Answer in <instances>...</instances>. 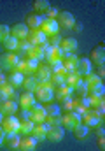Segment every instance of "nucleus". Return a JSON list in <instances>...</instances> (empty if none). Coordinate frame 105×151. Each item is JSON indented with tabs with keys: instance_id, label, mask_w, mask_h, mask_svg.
I'll use <instances>...</instances> for the list:
<instances>
[{
	"instance_id": "obj_15",
	"label": "nucleus",
	"mask_w": 105,
	"mask_h": 151,
	"mask_svg": "<svg viewBox=\"0 0 105 151\" xmlns=\"http://www.w3.org/2000/svg\"><path fill=\"white\" fill-rule=\"evenodd\" d=\"M61 63H63V69L67 70V74H70L72 70H75V69H77L79 56H77L75 53H65V56H63Z\"/></svg>"
},
{
	"instance_id": "obj_16",
	"label": "nucleus",
	"mask_w": 105,
	"mask_h": 151,
	"mask_svg": "<svg viewBox=\"0 0 105 151\" xmlns=\"http://www.w3.org/2000/svg\"><path fill=\"white\" fill-rule=\"evenodd\" d=\"M18 109H19L18 102H14L11 99L0 102V113H2V116H14V114L18 113Z\"/></svg>"
},
{
	"instance_id": "obj_9",
	"label": "nucleus",
	"mask_w": 105,
	"mask_h": 151,
	"mask_svg": "<svg viewBox=\"0 0 105 151\" xmlns=\"http://www.w3.org/2000/svg\"><path fill=\"white\" fill-rule=\"evenodd\" d=\"M72 97H74V90L69 88L67 84H60V86L54 88V99L58 100V104L69 100V99H72Z\"/></svg>"
},
{
	"instance_id": "obj_8",
	"label": "nucleus",
	"mask_w": 105,
	"mask_h": 151,
	"mask_svg": "<svg viewBox=\"0 0 105 151\" xmlns=\"http://www.w3.org/2000/svg\"><path fill=\"white\" fill-rule=\"evenodd\" d=\"M0 127L4 128V132H5V134L18 132V128H19V119H18L16 116H4V119H2V123H0Z\"/></svg>"
},
{
	"instance_id": "obj_46",
	"label": "nucleus",
	"mask_w": 105,
	"mask_h": 151,
	"mask_svg": "<svg viewBox=\"0 0 105 151\" xmlns=\"http://www.w3.org/2000/svg\"><path fill=\"white\" fill-rule=\"evenodd\" d=\"M95 74L98 76V77H102L104 79V76H105V69H104V65H96V72Z\"/></svg>"
},
{
	"instance_id": "obj_1",
	"label": "nucleus",
	"mask_w": 105,
	"mask_h": 151,
	"mask_svg": "<svg viewBox=\"0 0 105 151\" xmlns=\"http://www.w3.org/2000/svg\"><path fill=\"white\" fill-rule=\"evenodd\" d=\"M81 123H84L86 127H96L104 123V114H100L96 109H88L84 114H81Z\"/></svg>"
},
{
	"instance_id": "obj_36",
	"label": "nucleus",
	"mask_w": 105,
	"mask_h": 151,
	"mask_svg": "<svg viewBox=\"0 0 105 151\" xmlns=\"http://www.w3.org/2000/svg\"><path fill=\"white\" fill-rule=\"evenodd\" d=\"M104 95H105L104 83H102V84H98V86H93V88H89V90H88V97H104Z\"/></svg>"
},
{
	"instance_id": "obj_29",
	"label": "nucleus",
	"mask_w": 105,
	"mask_h": 151,
	"mask_svg": "<svg viewBox=\"0 0 105 151\" xmlns=\"http://www.w3.org/2000/svg\"><path fill=\"white\" fill-rule=\"evenodd\" d=\"M14 91H16V88H14L12 84H9V83H5V84H2V86H0V102H4V100H7V99H11Z\"/></svg>"
},
{
	"instance_id": "obj_34",
	"label": "nucleus",
	"mask_w": 105,
	"mask_h": 151,
	"mask_svg": "<svg viewBox=\"0 0 105 151\" xmlns=\"http://www.w3.org/2000/svg\"><path fill=\"white\" fill-rule=\"evenodd\" d=\"M21 86H23L26 91H32V93H34L35 88H37V79H35V76H25Z\"/></svg>"
},
{
	"instance_id": "obj_39",
	"label": "nucleus",
	"mask_w": 105,
	"mask_h": 151,
	"mask_svg": "<svg viewBox=\"0 0 105 151\" xmlns=\"http://www.w3.org/2000/svg\"><path fill=\"white\" fill-rule=\"evenodd\" d=\"M60 109H61V113H70V111H74V97L69 99V100H65V102H61V104H60Z\"/></svg>"
},
{
	"instance_id": "obj_5",
	"label": "nucleus",
	"mask_w": 105,
	"mask_h": 151,
	"mask_svg": "<svg viewBox=\"0 0 105 151\" xmlns=\"http://www.w3.org/2000/svg\"><path fill=\"white\" fill-rule=\"evenodd\" d=\"M56 23H58L60 28H72L74 23H75V18L69 11H60L58 16H56Z\"/></svg>"
},
{
	"instance_id": "obj_19",
	"label": "nucleus",
	"mask_w": 105,
	"mask_h": 151,
	"mask_svg": "<svg viewBox=\"0 0 105 151\" xmlns=\"http://www.w3.org/2000/svg\"><path fill=\"white\" fill-rule=\"evenodd\" d=\"M77 47H79L77 39H74V37H63L61 42H60V49H61L63 53H75Z\"/></svg>"
},
{
	"instance_id": "obj_27",
	"label": "nucleus",
	"mask_w": 105,
	"mask_h": 151,
	"mask_svg": "<svg viewBox=\"0 0 105 151\" xmlns=\"http://www.w3.org/2000/svg\"><path fill=\"white\" fill-rule=\"evenodd\" d=\"M82 81L86 83L88 90H89V88H93V86H98V84H102V83H104V79H102V77H98V76L95 74V72L82 76Z\"/></svg>"
},
{
	"instance_id": "obj_12",
	"label": "nucleus",
	"mask_w": 105,
	"mask_h": 151,
	"mask_svg": "<svg viewBox=\"0 0 105 151\" xmlns=\"http://www.w3.org/2000/svg\"><path fill=\"white\" fill-rule=\"evenodd\" d=\"M65 137V128L61 127V125H53V127H49L47 128V141H51V142H60L61 139Z\"/></svg>"
},
{
	"instance_id": "obj_3",
	"label": "nucleus",
	"mask_w": 105,
	"mask_h": 151,
	"mask_svg": "<svg viewBox=\"0 0 105 151\" xmlns=\"http://www.w3.org/2000/svg\"><path fill=\"white\" fill-rule=\"evenodd\" d=\"M79 123H81V114L74 113V111L61 114V127L65 130H74Z\"/></svg>"
},
{
	"instance_id": "obj_50",
	"label": "nucleus",
	"mask_w": 105,
	"mask_h": 151,
	"mask_svg": "<svg viewBox=\"0 0 105 151\" xmlns=\"http://www.w3.org/2000/svg\"><path fill=\"white\" fill-rule=\"evenodd\" d=\"M5 83H7V76H4L2 72H0V86H2V84H5Z\"/></svg>"
},
{
	"instance_id": "obj_35",
	"label": "nucleus",
	"mask_w": 105,
	"mask_h": 151,
	"mask_svg": "<svg viewBox=\"0 0 105 151\" xmlns=\"http://www.w3.org/2000/svg\"><path fill=\"white\" fill-rule=\"evenodd\" d=\"M16 44H18V40L12 39V37H7L5 40H2V47L5 51H9V53H14L16 51Z\"/></svg>"
},
{
	"instance_id": "obj_43",
	"label": "nucleus",
	"mask_w": 105,
	"mask_h": 151,
	"mask_svg": "<svg viewBox=\"0 0 105 151\" xmlns=\"http://www.w3.org/2000/svg\"><path fill=\"white\" fill-rule=\"evenodd\" d=\"M58 12H60V9H56V7H49V11L44 14V18H47V19H56Z\"/></svg>"
},
{
	"instance_id": "obj_31",
	"label": "nucleus",
	"mask_w": 105,
	"mask_h": 151,
	"mask_svg": "<svg viewBox=\"0 0 105 151\" xmlns=\"http://www.w3.org/2000/svg\"><path fill=\"white\" fill-rule=\"evenodd\" d=\"M30 47H32V44H30L26 39H21V40H18V44H16V51H14V53L21 58L23 55H26V53H28V49H30Z\"/></svg>"
},
{
	"instance_id": "obj_28",
	"label": "nucleus",
	"mask_w": 105,
	"mask_h": 151,
	"mask_svg": "<svg viewBox=\"0 0 105 151\" xmlns=\"http://www.w3.org/2000/svg\"><path fill=\"white\" fill-rule=\"evenodd\" d=\"M49 7H51V4H49L47 0H35L34 2V9L37 11V12H35L37 16H44V14L49 11Z\"/></svg>"
},
{
	"instance_id": "obj_30",
	"label": "nucleus",
	"mask_w": 105,
	"mask_h": 151,
	"mask_svg": "<svg viewBox=\"0 0 105 151\" xmlns=\"http://www.w3.org/2000/svg\"><path fill=\"white\" fill-rule=\"evenodd\" d=\"M44 111H46V116H61V109L58 102H47L44 106Z\"/></svg>"
},
{
	"instance_id": "obj_47",
	"label": "nucleus",
	"mask_w": 105,
	"mask_h": 151,
	"mask_svg": "<svg viewBox=\"0 0 105 151\" xmlns=\"http://www.w3.org/2000/svg\"><path fill=\"white\" fill-rule=\"evenodd\" d=\"M72 28H74V30H75L77 34H79V32H82V23L75 19V23H74V27H72Z\"/></svg>"
},
{
	"instance_id": "obj_22",
	"label": "nucleus",
	"mask_w": 105,
	"mask_h": 151,
	"mask_svg": "<svg viewBox=\"0 0 105 151\" xmlns=\"http://www.w3.org/2000/svg\"><path fill=\"white\" fill-rule=\"evenodd\" d=\"M51 74H53V72H51V67H49L47 63H39L37 69H35V72H34L37 81H40V79H49Z\"/></svg>"
},
{
	"instance_id": "obj_48",
	"label": "nucleus",
	"mask_w": 105,
	"mask_h": 151,
	"mask_svg": "<svg viewBox=\"0 0 105 151\" xmlns=\"http://www.w3.org/2000/svg\"><path fill=\"white\" fill-rule=\"evenodd\" d=\"M98 148L104 151V148H105V137H98Z\"/></svg>"
},
{
	"instance_id": "obj_45",
	"label": "nucleus",
	"mask_w": 105,
	"mask_h": 151,
	"mask_svg": "<svg viewBox=\"0 0 105 151\" xmlns=\"http://www.w3.org/2000/svg\"><path fill=\"white\" fill-rule=\"evenodd\" d=\"M96 135H98V137H105V128H104V123L96 125Z\"/></svg>"
},
{
	"instance_id": "obj_33",
	"label": "nucleus",
	"mask_w": 105,
	"mask_h": 151,
	"mask_svg": "<svg viewBox=\"0 0 105 151\" xmlns=\"http://www.w3.org/2000/svg\"><path fill=\"white\" fill-rule=\"evenodd\" d=\"M23 79H25V76L19 74V72H11V74L7 76V83H9V84H12L14 88L21 86V84H23Z\"/></svg>"
},
{
	"instance_id": "obj_18",
	"label": "nucleus",
	"mask_w": 105,
	"mask_h": 151,
	"mask_svg": "<svg viewBox=\"0 0 105 151\" xmlns=\"http://www.w3.org/2000/svg\"><path fill=\"white\" fill-rule=\"evenodd\" d=\"M47 125L46 123H35L34 128H32V137H34L35 141L39 142V141H46V137H47Z\"/></svg>"
},
{
	"instance_id": "obj_2",
	"label": "nucleus",
	"mask_w": 105,
	"mask_h": 151,
	"mask_svg": "<svg viewBox=\"0 0 105 151\" xmlns=\"http://www.w3.org/2000/svg\"><path fill=\"white\" fill-rule=\"evenodd\" d=\"M19 56L16 55V53H9V51H5V53H0V69H4V70H12L18 63H19Z\"/></svg>"
},
{
	"instance_id": "obj_37",
	"label": "nucleus",
	"mask_w": 105,
	"mask_h": 151,
	"mask_svg": "<svg viewBox=\"0 0 105 151\" xmlns=\"http://www.w3.org/2000/svg\"><path fill=\"white\" fill-rule=\"evenodd\" d=\"M81 81H82V77H81V76H75V74H70V76L65 77V84H67L69 88H72V90H74Z\"/></svg>"
},
{
	"instance_id": "obj_13",
	"label": "nucleus",
	"mask_w": 105,
	"mask_h": 151,
	"mask_svg": "<svg viewBox=\"0 0 105 151\" xmlns=\"http://www.w3.org/2000/svg\"><path fill=\"white\" fill-rule=\"evenodd\" d=\"M30 119H32L34 123H44V119H46V111H44V106H42V104L35 102L34 106L30 107Z\"/></svg>"
},
{
	"instance_id": "obj_32",
	"label": "nucleus",
	"mask_w": 105,
	"mask_h": 151,
	"mask_svg": "<svg viewBox=\"0 0 105 151\" xmlns=\"http://www.w3.org/2000/svg\"><path fill=\"white\" fill-rule=\"evenodd\" d=\"M34 121L32 119H25V121H19V128H18V134L19 135H30L32 134V128H34Z\"/></svg>"
},
{
	"instance_id": "obj_44",
	"label": "nucleus",
	"mask_w": 105,
	"mask_h": 151,
	"mask_svg": "<svg viewBox=\"0 0 105 151\" xmlns=\"http://www.w3.org/2000/svg\"><path fill=\"white\" fill-rule=\"evenodd\" d=\"M7 37H11V34H9V27H7V25H0V42L5 40Z\"/></svg>"
},
{
	"instance_id": "obj_49",
	"label": "nucleus",
	"mask_w": 105,
	"mask_h": 151,
	"mask_svg": "<svg viewBox=\"0 0 105 151\" xmlns=\"http://www.w3.org/2000/svg\"><path fill=\"white\" fill-rule=\"evenodd\" d=\"M4 137H5V132H4V128L0 127V146L4 144Z\"/></svg>"
},
{
	"instance_id": "obj_10",
	"label": "nucleus",
	"mask_w": 105,
	"mask_h": 151,
	"mask_svg": "<svg viewBox=\"0 0 105 151\" xmlns=\"http://www.w3.org/2000/svg\"><path fill=\"white\" fill-rule=\"evenodd\" d=\"M26 40H28L32 46H39V44H46V42H47V35H46L40 28H35V30H28Z\"/></svg>"
},
{
	"instance_id": "obj_23",
	"label": "nucleus",
	"mask_w": 105,
	"mask_h": 151,
	"mask_svg": "<svg viewBox=\"0 0 105 151\" xmlns=\"http://www.w3.org/2000/svg\"><path fill=\"white\" fill-rule=\"evenodd\" d=\"M19 134L18 132H12V134H5L4 137V144L9 148V150H18L19 148Z\"/></svg>"
},
{
	"instance_id": "obj_11",
	"label": "nucleus",
	"mask_w": 105,
	"mask_h": 151,
	"mask_svg": "<svg viewBox=\"0 0 105 151\" xmlns=\"http://www.w3.org/2000/svg\"><path fill=\"white\" fill-rule=\"evenodd\" d=\"M89 62L93 65H104L105 63V46L98 44L91 53H89Z\"/></svg>"
},
{
	"instance_id": "obj_52",
	"label": "nucleus",
	"mask_w": 105,
	"mask_h": 151,
	"mask_svg": "<svg viewBox=\"0 0 105 151\" xmlns=\"http://www.w3.org/2000/svg\"><path fill=\"white\" fill-rule=\"evenodd\" d=\"M0 72H2V69H0Z\"/></svg>"
},
{
	"instance_id": "obj_26",
	"label": "nucleus",
	"mask_w": 105,
	"mask_h": 151,
	"mask_svg": "<svg viewBox=\"0 0 105 151\" xmlns=\"http://www.w3.org/2000/svg\"><path fill=\"white\" fill-rule=\"evenodd\" d=\"M40 21H42V18L40 16H37V14H26V18H25V25H26V28L28 30H35V28H40Z\"/></svg>"
},
{
	"instance_id": "obj_42",
	"label": "nucleus",
	"mask_w": 105,
	"mask_h": 151,
	"mask_svg": "<svg viewBox=\"0 0 105 151\" xmlns=\"http://www.w3.org/2000/svg\"><path fill=\"white\" fill-rule=\"evenodd\" d=\"M19 121H25V119H30V109H18V113L14 114Z\"/></svg>"
},
{
	"instance_id": "obj_7",
	"label": "nucleus",
	"mask_w": 105,
	"mask_h": 151,
	"mask_svg": "<svg viewBox=\"0 0 105 151\" xmlns=\"http://www.w3.org/2000/svg\"><path fill=\"white\" fill-rule=\"evenodd\" d=\"M47 47H49L47 42H46V44H39V46H32V47L28 49V53H26V58L35 60V62L44 60V55H46V49H47Z\"/></svg>"
},
{
	"instance_id": "obj_25",
	"label": "nucleus",
	"mask_w": 105,
	"mask_h": 151,
	"mask_svg": "<svg viewBox=\"0 0 105 151\" xmlns=\"http://www.w3.org/2000/svg\"><path fill=\"white\" fill-rule=\"evenodd\" d=\"M72 132H74V137H75L77 141H86L88 135H89V127H86L84 123H79Z\"/></svg>"
},
{
	"instance_id": "obj_17",
	"label": "nucleus",
	"mask_w": 105,
	"mask_h": 151,
	"mask_svg": "<svg viewBox=\"0 0 105 151\" xmlns=\"http://www.w3.org/2000/svg\"><path fill=\"white\" fill-rule=\"evenodd\" d=\"M35 100L37 102H44V104H47V102H53V99H54V90L53 88H42V90H35Z\"/></svg>"
},
{
	"instance_id": "obj_21",
	"label": "nucleus",
	"mask_w": 105,
	"mask_h": 151,
	"mask_svg": "<svg viewBox=\"0 0 105 151\" xmlns=\"http://www.w3.org/2000/svg\"><path fill=\"white\" fill-rule=\"evenodd\" d=\"M37 150V141L32 135H23L19 139V151H35Z\"/></svg>"
},
{
	"instance_id": "obj_41",
	"label": "nucleus",
	"mask_w": 105,
	"mask_h": 151,
	"mask_svg": "<svg viewBox=\"0 0 105 151\" xmlns=\"http://www.w3.org/2000/svg\"><path fill=\"white\" fill-rule=\"evenodd\" d=\"M61 39L58 34H54V35H51V37H47V44L51 46V47H60V42H61Z\"/></svg>"
},
{
	"instance_id": "obj_14",
	"label": "nucleus",
	"mask_w": 105,
	"mask_h": 151,
	"mask_svg": "<svg viewBox=\"0 0 105 151\" xmlns=\"http://www.w3.org/2000/svg\"><path fill=\"white\" fill-rule=\"evenodd\" d=\"M9 34H11L12 39L21 40V39H26V35H28V28H26L25 23H16V25L9 27Z\"/></svg>"
},
{
	"instance_id": "obj_40",
	"label": "nucleus",
	"mask_w": 105,
	"mask_h": 151,
	"mask_svg": "<svg viewBox=\"0 0 105 151\" xmlns=\"http://www.w3.org/2000/svg\"><path fill=\"white\" fill-rule=\"evenodd\" d=\"M44 123L47 127H53V125H61V116H46Z\"/></svg>"
},
{
	"instance_id": "obj_38",
	"label": "nucleus",
	"mask_w": 105,
	"mask_h": 151,
	"mask_svg": "<svg viewBox=\"0 0 105 151\" xmlns=\"http://www.w3.org/2000/svg\"><path fill=\"white\" fill-rule=\"evenodd\" d=\"M74 95L75 97H88V86L84 81H81L75 88H74Z\"/></svg>"
},
{
	"instance_id": "obj_6",
	"label": "nucleus",
	"mask_w": 105,
	"mask_h": 151,
	"mask_svg": "<svg viewBox=\"0 0 105 151\" xmlns=\"http://www.w3.org/2000/svg\"><path fill=\"white\" fill-rule=\"evenodd\" d=\"M40 18H42V21H40V30H42L47 37H51V35L58 34L60 27H58L56 19H47V18H44V16H40Z\"/></svg>"
},
{
	"instance_id": "obj_4",
	"label": "nucleus",
	"mask_w": 105,
	"mask_h": 151,
	"mask_svg": "<svg viewBox=\"0 0 105 151\" xmlns=\"http://www.w3.org/2000/svg\"><path fill=\"white\" fill-rule=\"evenodd\" d=\"M63 56H65V53H63L60 47H51V46H49V47L46 49L44 60H46L47 65H53V63H56V62H61Z\"/></svg>"
},
{
	"instance_id": "obj_20",
	"label": "nucleus",
	"mask_w": 105,
	"mask_h": 151,
	"mask_svg": "<svg viewBox=\"0 0 105 151\" xmlns=\"http://www.w3.org/2000/svg\"><path fill=\"white\" fill-rule=\"evenodd\" d=\"M35 102V95L32 91H25L23 95H19V100H18V106H19V109H30L32 106H34Z\"/></svg>"
},
{
	"instance_id": "obj_51",
	"label": "nucleus",
	"mask_w": 105,
	"mask_h": 151,
	"mask_svg": "<svg viewBox=\"0 0 105 151\" xmlns=\"http://www.w3.org/2000/svg\"><path fill=\"white\" fill-rule=\"evenodd\" d=\"M2 119H4V116H2V113H0V123H2Z\"/></svg>"
},
{
	"instance_id": "obj_24",
	"label": "nucleus",
	"mask_w": 105,
	"mask_h": 151,
	"mask_svg": "<svg viewBox=\"0 0 105 151\" xmlns=\"http://www.w3.org/2000/svg\"><path fill=\"white\" fill-rule=\"evenodd\" d=\"M77 70L81 72V76H86V74H91V72H93V63L89 62V58H88V56H82V58H79Z\"/></svg>"
}]
</instances>
